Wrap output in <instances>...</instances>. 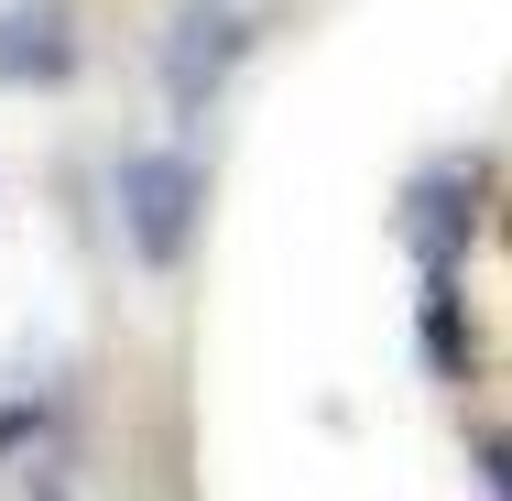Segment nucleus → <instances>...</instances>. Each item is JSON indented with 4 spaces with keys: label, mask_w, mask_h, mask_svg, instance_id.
I'll list each match as a JSON object with an SVG mask.
<instances>
[{
    "label": "nucleus",
    "mask_w": 512,
    "mask_h": 501,
    "mask_svg": "<svg viewBox=\"0 0 512 501\" xmlns=\"http://www.w3.org/2000/svg\"><path fill=\"white\" fill-rule=\"evenodd\" d=\"M480 480H491V491L512 501V436H491V447H480Z\"/></svg>",
    "instance_id": "4"
},
{
    "label": "nucleus",
    "mask_w": 512,
    "mask_h": 501,
    "mask_svg": "<svg viewBox=\"0 0 512 501\" xmlns=\"http://www.w3.org/2000/svg\"><path fill=\"white\" fill-rule=\"evenodd\" d=\"M251 22H262L251 0H197V11L175 22V44H164V99H175V109H207L229 77H240V55L262 44Z\"/></svg>",
    "instance_id": "2"
},
{
    "label": "nucleus",
    "mask_w": 512,
    "mask_h": 501,
    "mask_svg": "<svg viewBox=\"0 0 512 501\" xmlns=\"http://www.w3.org/2000/svg\"><path fill=\"white\" fill-rule=\"evenodd\" d=\"M77 66V22H66V0H22V11H0V88H55Z\"/></svg>",
    "instance_id": "3"
},
{
    "label": "nucleus",
    "mask_w": 512,
    "mask_h": 501,
    "mask_svg": "<svg viewBox=\"0 0 512 501\" xmlns=\"http://www.w3.org/2000/svg\"><path fill=\"white\" fill-rule=\"evenodd\" d=\"M109 207H120V240H131L142 273H186L197 218H207L197 153H175V142H131V153L109 164Z\"/></svg>",
    "instance_id": "1"
}]
</instances>
